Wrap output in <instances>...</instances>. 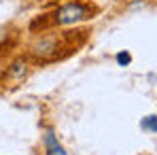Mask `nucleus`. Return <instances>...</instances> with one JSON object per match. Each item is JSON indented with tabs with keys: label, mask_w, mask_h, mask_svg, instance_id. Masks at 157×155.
<instances>
[{
	"label": "nucleus",
	"mask_w": 157,
	"mask_h": 155,
	"mask_svg": "<svg viewBox=\"0 0 157 155\" xmlns=\"http://www.w3.org/2000/svg\"><path fill=\"white\" fill-rule=\"evenodd\" d=\"M100 13V6L96 2L89 0H66L62 4H57L51 13L38 15L32 24L30 30L32 32H49L53 28H70V26H78L83 21L94 19Z\"/></svg>",
	"instance_id": "nucleus-1"
},
{
	"label": "nucleus",
	"mask_w": 157,
	"mask_h": 155,
	"mask_svg": "<svg viewBox=\"0 0 157 155\" xmlns=\"http://www.w3.org/2000/svg\"><path fill=\"white\" fill-rule=\"evenodd\" d=\"M43 36H38L32 47L28 57L34 64H51L62 57H66L68 53H72L78 45L75 43V36L78 32H59V34H51V32H40Z\"/></svg>",
	"instance_id": "nucleus-2"
},
{
	"label": "nucleus",
	"mask_w": 157,
	"mask_h": 155,
	"mask_svg": "<svg viewBox=\"0 0 157 155\" xmlns=\"http://www.w3.org/2000/svg\"><path fill=\"white\" fill-rule=\"evenodd\" d=\"M30 66H32V60H30L28 55L15 57V60L4 68V72H2V77H0V85L6 87V89H13V87L21 85V83L26 81V77L30 75Z\"/></svg>",
	"instance_id": "nucleus-3"
},
{
	"label": "nucleus",
	"mask_w": 157,
	"mask_h": 155,
	"mask_svg": "<svg viewBox=\"0 0 157 155\" xmlns=\"http://www.w3.org/2000/svg\"><path fill=\"white\" fill-rule=\"evenodd\" d=\"M17 41H19V32L13 26L0 28V57H4L6 53H11V49L17 45Z\"/></svg>",
	"instance_id": "nucleus-4"
},
{
	"label": "nucleus",
	"mask_w": 157,
	"mask_h": 155,
	"mask_svg": "<svg viewBox=\"0 0 157 155\" xmlns=\"http://www.w3.org/2000/svg\"><path fill=\"white\" fill-rule=\"evenodd\" d=\"M43 142H45V149H47V153H49V155H66V149L57 142V138H55L53 132H45Z\"/></svg>",
	"instance_id": "nucleus-5"
},
{
	"label": "nucleus",
	"mask_w": 157,
	"mask_h": 155,
	"mask_svg": "<svg viewBox=\"0 0 157 155\" xmlns=\"http://www.w3.org/2000/svg\"><path fill=\"white\" fill-rule=\"evenodd\" d=\"M140 128L144 130V132H157V117H155V115L144 117V119L140 121Z\"/></svg>",
	"instance_id": "nucleus-6"
},
{
	"label": "nucleus",
	"mask_w": 157,
	"mask_h": 155,
	"mask_svg": "<svg viewBox=\"0 0 157 155\" xmlns=\"http://www.w3.org/2000/svg\"><path fill=\"white\" fill-rule=\"evenodd\" d=\"M115 60H117V64H119V66H128V64L132 62V55H130V51H119Z\"/></svg>",
	"instance_id": "nucleus-7"
}]
</instances>
